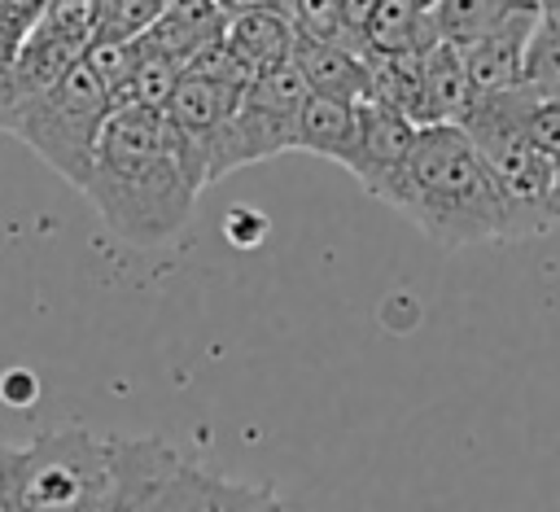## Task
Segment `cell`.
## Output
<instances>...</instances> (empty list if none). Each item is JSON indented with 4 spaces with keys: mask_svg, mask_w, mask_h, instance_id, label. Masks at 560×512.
Returning <instances> with one entry per match:
<instances>
[{
    "mask_svg": "<svg viewBox=\"0 0 560 512\" xmlns=\"http://www.w3.org/2000/svg\"><path fill=\"white\" fill-rule=\"evenodd\" d=\"M79 193L114 236L131 245H162L192 219L201 188L188 179L171 144L166 109L114 105Z\"/></svg>",
    "mask_w": 560,
    "mask_h": 512,
    "instance_id": "6da1fadb",
    "label": "cell"
},
{
    "mask_svg": "<svg viewBox=\"0 0 560 512\" xmlns=\"http://www.w3.org/2000/svg\"><path fill=\"white\" fill-rule=\"evenodd\" d=\"M438 245L508 241V214L499 184L459 123H424L389 188L381 193Z\"/></svg>",
    "mask_w": 560,
    "mask_h": 512,
    "instance_id": "7a4b0ae2",
    "label": "cell"
},
{
    "mask_svg": "<svg viewBox=\"0 0 560 512\" xmlns=\"http://www.w3.org/2000/svg\"><path fill=\"white\" fill-rule=\"evenodd\" d=\"M114 114V96L105 79L92 70L88 57H79L57 83L39 88L35 96L18 101L0 114V131L18 136L26 149H35L66 184H83L92 153L101 144L105 118Z\"/></svg>",
    "mask_w": 560,
    "mask_h": 512,
    "instance_id": "3957f363",
    "label": "cell"
},
{
    "mask_svg": "<svg viewBox=\"0 0 560 512\" xmlns=\"http://www.w3.org/2000/svg\"><path fill=\"white\" fill-rule=\"evenodd\" d=\"M105 508H280L267 486L219 477L166 438H118Z\"/></svg>",
    "mask_w": 560,
    "mask_h": 512,
    "instance_id": "277c9868",
    "label": "cell"
},
{
    "mask_svg": "<svg viewBox=\"0 0 560 512\" xmlns=\"http://www.w3.org/2000/svg\"><path fill=\"white\" fill-rule=\"evenodd\" d=\"M114 473V433L61 424L22 446L18 508H105Z\"/></svg>",
    "mask_w": 560,
    "mask_h": 512,
    "instance_id": "5b68a950",
    "label": "cell"
},
{
    "mask_svg": "<svg viewBox=\"0 0 560 512\" xmlns=\"http://www.w3.org/2000/svg\"><path fill=\"white\" fill-rule=\"evenodd\" d=\"M306 92H311V83H306L298 57H284V61L258 70L210 144V184L223 179L228 171H241L249 162H267L284 149H293V123H298Z\"/></svg>",
    "mask_w": 560,
    "mask_h": 512,
    "instance_id": "8992f818",
    "label": "cell"
},
{
    "mask_svg": "<svg viewBox=\"0 0 560 512\" xmlns=\"http://www.w3.org/2000/svg\"><path fill=\"white\" fill-rule=\"evenodd\" d=\"M477 149H481V158H486V166L499 184L503 214H508V241L551 232L556 228V219H551V175H556V166L529 144L525 127L508 131V136H494V140H481Z\"/></svg>",
    "mask_w": 560,
    "mask_h": 512,
    "instance_id": "52a82bcc",
    "label": "cell"
},
{
    "mask_svg": "<svg viewBox=\"0 0 560 512\" xmlns=\"http://www.w3.org/2000/svg\"><path fill=\"white\" fill-rule=\"evenodd\" d=\"M420 123L407 118L402 109H394L389 101L363 96L359 101V127H354V153L346 162V171L372 193L381 197L389 188V179L398 175V166L407 162L411 144H416Z\"/></svg>",
    "mask_w": 560,
    "mask_h": 512,
    "instance_id": "ba28073f",
    "label": "cell"
},
{
    "mask_svg": "<svg viewBox=\"0 0 560 512\" xmlns=\"http://www.w3.org/2000/svg\"><path fill=\"white\" fill-rule=\"evenodd\" d=\"M538 13H542V4L521 9L503 26H494L490 35L464 44L472 96H490V92H508V88H521L525 83V39H529Z\"/></svg>",
    "mask_w": 560,
    "mask_h": 512,
    "instance_id": "9c48e42d",
    "label": "cell"
},
{
    "mask_svg": "<svg viewBox=\"0 0 560 512\" xmlns=\"http://www.w3.org/2000/svg\"><path fill=\"white\" fill-rule=\"evenodd\" d=\"M354 127H359V101L332 92H306L293 123V149L346 166L354 153Z\"/></svg>",
    "mask_w": 560,
    "mask_h": 512,
    "instance_id": "30bf717a",
    "label": "cell"
},
{
    "mask_svg": "<svg viewBox=\"0 0 560 512\" xmlns=\"http://www.w3.org/2000/svg\"><path fill=\"white\" fill-rule=\"evenodd\" d=\"M228 48L258 74L284 57H293V44H298V26H293V9L289 0L284 4H262V9H249V13H232L228 18Z\"/></svg>",
    "mask_w": 560,
    "mask_h": 512,
    "instance_id": "8fae6325",
    "label": "cell"
},
{
    "mask_svg": "<svg viewBox=\"0 0 560 512\" xmlns=\"http://www.w3.org/2000/svg\"><path fill=\"white\" fill-rule=\"evenodd\" d=\"M293 57L311 83V92H332V96H350L363 101L372 92V70H368V53L341 39H302L293 44Z\"/></svg>",
    "mask_w": 560,
    "mask_h": 512,
    "instance_id": "7c38bea8",
    "label": "cell"
},
{
    "mask_svg": "<svg viewBox=\"0 0 560 512\" xmlns=\"http://www.w3.org/2000/svg\"><path fill=\"white\" fill-rule=\"evenodd\" d=\"M433 9L438 0H381L368 22V53H429L442 39Z\"/></svg>",
    "mask_w": 560,
    "mask_h": 512,
    "instance_id": "4fadbf2b",
    "label": "cell"
},
{
    "mask_svg": "<svg viewBox=\"0 0 560 512\" xmlns=\"http://www.w3.org/2000/svg\"><path fill=\"white\" fill-rule=\"evenodd\" d=\"M424 96H429V123H459L464 118V109L472 101L464 44L438 39L424 53Z\"/></svg>",
    "mask_w": 560,
    "mask_h": 512,
    "instance_id": "5bb4252c",
    "label": "cell"
},
{
    "mask_svg": "<svg viewBox=\"0 0 560 512\" xmlns=\"http://www.w3.org/2000/svg\"><path fill=\"white\" fill-rule=\"evenodd\" d=\"M534 4H538V0H438L433 18H438L442 39L472 44V39L490 35L494 26H503L512 13L534 9Z\"/></svg>",
    "mask_w": 560,
    "mask_h": 512,
    "instance_id": "9a60e30c",
    "label": "cell"
},
{
    "mask_svg": "<svg viewBox=\"0 0 560 512\" xmlns=\"http://www.w3.org/2000/svg\"><path fill=\"white\" fill-rule=\"evenodd\" d=\"M525 88L538 96H560V13L542 9L525 39Z\"/></svg>",
    "mask_w": 560,
    "mask_h": 512,
    "instance_id": "2e32d148",
    "label": "cell"
},
{
    "mask_svg": "<svg viewBox=\"0 0 560 512\" xmlns=\"http://www.w3.org/2000/svg\"><path fill=\"white\" fill-rule=\"evenodd\" d=\"M179 79H184V61H175L171 53H162V48L140 39V61H136V74H131V105L162 109Z\"/></svg>",
    "mask_w": 560,
    "mask_h": 512,
    "instance_id": "e0dca14e",
    "label": "cell"
},
{
    "mask_svg": "<svg viewBox=\"0 0 560 512\" xmlns=\"http://www.w3.org/2000/svg\"><path fill=\"white\" fill-rule=\"evenodd\" d=\"M293 9V26L302 39H346V22H341V0H289ZM359 48V44H354Z\"/></svg>",
    "mask_w": 560,
    "mask_h": 512,
    "instance_id": "ac0fdd59",
    "label": "cell"
},
{
    "mask_svg": "<svg viewBox=\"0 0 560 512\" xmlns=\"http://www.w3.org/2000/svg\"><path fill=\"white\" fill-rule=\"evenodd\" d=\"M166 0H105V31L101 39H140Z\"/></svg>",
    "mask_w": 560,
    "mask_h": 512,
    "instance_id": "d6986e66",
    "label": "cell"
},
{
    "mask_svg": "<svg viewBox=\"0 0 560 512\" xmlns=\"http://www.w3.org/2000/svg\"><path fill=\"white\" fill-rule=\"evenodd\" d=\"M525 136L551 166H560V96H538L534 101V109L525 118Z\"/></svg>",
    "mask_w": 560,
    "mask_h": 512,
    "instance_id": "ffe728a7",
    "label": "cell"
},
{
    "mask_svg": "<svg viewBox=\"0 0 560 512\" xmlns=\"http://www.w3.org/2000/svg\"><path fill=\"white\" fill-rule=\"evenodd\" d=\"M223 236H228L232 245H258V241L267 236V219H262L258 210H249V206H236V210H228V219H223Z\"/></svg>",
    "mask_w": 560,
    "mask_h": 512,
    "instance_id": "44dd1931",
    "label": "cell"
},
{
    "mask_svg": "<svg viewBox=\"0 0 560 512\" xmlns=\"http://www.w3.org/2000/svg\"><path fill=\"white\" fill-rule=\"evenodd\" d=\"M381 0H341V22H346V39L359 44L368 53V22L376 13Z\"/></svg>",
    "mask_w": 560,
    "mask_h": 512,
    "instance_id": "7402d4cb",
    "label": "cell"
},
{
    "mask_svg": "<svg viewBox=\"0 0 560 512\" xmlns=\"http://www.w3.org/2000/svg\"><path fill=\"white\" fill-rule=\"evenodd\" d=\"M26 31H31V22H22L18 13H9V9L0 4V74L9 70V61H13L18 44L26 39Z\"/></svg>",
    "mask_w": 560,
    "mask_h": 512,
    "instance_id": "603a6c76",
    "label": "cell"
},
{
    "mask_svg": "<svg viewBox=\"0 0 560 512\" xmlns=\"http://www.w3.org/2000/svg\"><path fill=\"white\" fill-rule=\"evenodd\" d=\"M18 459L22 446H0V508H18Z\"/></svg>",
    "mask_w": 560,
    "mask_h": 512,
    "instance_id": "cb8c5ba5",
    "label": "cell"
},
{
    "mask_svg": "<svg viewBox=\"0 0 560 512\" xmlns=\"http://www.w3.org/2000/svg\"><path fill=\"white\" fill-rule=\"evenodd\" d=\"M0 394H4V398H9L13 407H26V403L35 398V376L18 368V372H9V376L0 381Z\"/></svg>",
    "mask_w": 560,
    "mask_h": 512,
    "instance_id": "d4e9b609",
    "label": "cell"
},
{
    "mask_svg": "<svg viewBox=\"0 0 560 512\" xmlns=\"http://www.w3.org/2000/svg\"><path fill=\"white\" fill-rule=\"evenodd\" d=\"M219 4L232 18V13H249V9H262V4H284V0H219Z\"/></svg>",
    "mask_w": 560,
    "mask_h": 512,
    "instance_id": "484cf974",
    "label": "cell"
},
{
    "mask_svg": "<svg viewBox=\"0 0 560 512\" xmlns=\"http://www.w3.org/2000/svg\"><path fill=\"white\" fill-rule=\"evenodd\" d=\"M551 219H556V228H560V166H556V175H551Z\"/></svg>",
    "mask_w": 560,
    "mask_h": 512,
    "instance_id": "4316f807",
    "label": "cell"
},
{
    "mask_svg": "<svg viewBox=\"0 0 560 512\" xmlns=\"http://www.w3.org/2000/svg\"><path fill=\"white\" fill-rule=\"evenodd\" d=\"M547 9H551V13H560V0H556V4H547Z\"/></svg>",
    "mask_w": 560,
    "mask_h": 512,
    "instance_id": "83f0119b",
    "label": "cell"
}]
</instances>
